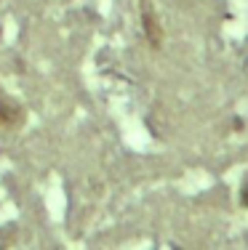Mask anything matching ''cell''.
Returning <instances> with one entry per match:
<instances>
[{
	"label": "cell",
	"instance_id": "cell-1",
	"mask_svg": "<svg viewBox=\"0 0 248 250\" xmlns=\"http://www.w3.org/2000/svg\"><path fill=\"white\" fill-rule=\"evenodd\" d=\"M0 123L3 125H19L22 123V109L3 91H0Z\"/></svg>",
	"mask_w": 248,
	"mask_h": 250
},
{
	"label": "cell",
	"instance_id": "cell-2",
	"mask_svg": "<svg viewBox=\"0 0 248 250\" xmlns=\"http://www.w3.org/2000/svg\"><path fill=\"white\" fill-rule=\"evenodd\" d=\"M144 29H147V38H150L152 45L160 43V35H158V21H155V16H152L150 11H144Z\"/></svg>",
	"mask_w": 248,
	"mask_h": 250
}]
</instances>
